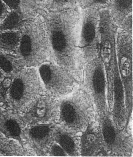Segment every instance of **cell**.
Returning <instances> with one entry per match:
<instances>
[{
  "mask_svg": "<svg viewBox=\"0 0 133 157\" xmlns=\"http://www.w3.org/2000/svg\"><path fill=\"white\" fill-rule=\"evenodd\" d=\"M26 125L52 124L58 121L59 108L57 98L42 94L32 102L22 112Z\"/></svg>",
  "mask_w": 133,
  "mask_h": 157,
  "instance_id": "30bf717a",
  "label": "cell"
},
{
  "mask_svg": "<svg viewBox=\"0 0 133 157\" xmlns=\"http://www.w3.org/2000/svg\"><path fill=\"white\" fill-rule=\"evenodd\" d=\"M51 59L76 75L82 68L78 50L81 13L75 8L53 11L43 17Z\"/></svg>",
  "mask_w": 133,
  "mask_h": 157,
  "instance_id": "6da1fadb",
  "label": "cell"
},
{
  "mask_svg": "<svg viewBox=\"0 0 133 157\" xmlns=\"http://www.w3.org/2000/svg\"><path fill=\"white\" fill-rule=\"evenodd\" d=\"M75 134L59 125H55L53 133L55 142L61 146L68 156H78L80 155V140Z\"/></svg>",
  "mask_w": 133,
  "mask_h": 157,
  "instance_id": "9a60e30c",
  "label": "cell"
},
{
  "mask_svg": "<svg viewBox=\"0 0 133 157\" xmlns=\"http://www.w3.org/2000/svg\"><path fill=\"white\" fill-rule=\"evenodd\" d=\"M2 113V112H1V111L0 110V114H1V113Z\"/></svg>",
  "mask_w": 133,
  "mask_h": 157,
  "instance_id": "83f0119b",
  "label": "cell"
},
{
  "mask_svg": "<svg viewBox=\"0 0 133 157\" xmlns=\"http://www.w3.org/2000/svg\"><path fill=\"white\" fill-rule=\"evenodd\" d=\"M107 80V103L112 118L119 129L123 130L128 118L125 105L124 86L118 65L106 72Z\"/></svg>",
  "mask_w": 133,
  "mask_h": 157,
  "instance_id": "9c48e42d",
  "label": "cell"
},
{
  "mask_svg": "<svg viewBox=\"0 0 133 157\" xmlns=\"http://www.w3.org/2000/svg\"><path fill=\"white\" fill-rule=\"evenodd\" d=\"M28 154L18 143L9 138L0 137V155H25Z\"/></svg>",
  "mask_w": 133,
  "mask_h": 157,
  "instance_id": "ffe728a7",
  "label": "cell"
},
{
  "mask_svg": "<svg viewBox=\"0 0 133 157\" xmlns=\"http://www.w3.org/2000/svg\"><path fill=\"white\" fill-rule=\"evenodd\" d=\"M82 74L83 89L91 97L99 118L108 114L105 67L98 56L85 63Z\"/></svg>",
  "mask_w": 133,
  "mask_h": 157,
  "instance_id": "5b68a950",
  "label": "cell"
},
{
  "mask_svg": "<svg viewBox=\"0 0 133 157\" xmlns=\"http://www.w3.org/2000/svg\"><path fill=\"white\" fill-rule=\"evenodd\" d=\"M112 0H81L82 9H95L98 10L107 9Z\"/></svg>",
  "mask_w": 133,
  "mask_h": 157,
  "instance_id": "44dd1931",
  "label": "cell"
},
{
  "mask_svg": "<svg viewBox=\"0 0 133 157\" xmlns=\"http://www.w3.org/2000/svg\"><path fill=\"white\" fill-rule=\"evenodd\" d=\"M22 68L17 55L0 50V69L6 75H13Z\"/></svg>",
  "mask_w": 133,
  "mask_h": 157,
  "instance_id": "ac0fdd59",
  "label": "cell"
},
{
  "mask_svg": "<svg viewBox=\"0 0 133 157\" xmlns=\"http://www.w3.org/2000/svg\"><path fill=\"white\" fill-rule=\"evenodd\" d=\"M107 9L117 27L127 17L133 14V0H112Z\"/></svg>",
  "mask_w": 133,
  "mask_h": 157,
  "instance_id": "2e32d148",
  "label": "cell"
},
{
  "mask_svg": "<svg viewBox=\"0 0 133 157\" xmlns=\"http://www.w3.org/2000/svg\"><path fill=\"white\" fill-rule=\"evenodd\" d=\"M54 127L53 124L29 126L24 130L23 140L35 154L39 155L48 154L50 147L55 142Z\"/></svg>",
  "mask_w": 133,
  "mask_h": 157,
  "instance_id": "7c38bea8",
  "label": "cell"
},
{
  "mask_svg": "<svg viewBox=\"0 0 133 157\" xmlns=\"http://www.w3.org/2000/svg\"><path fill=\"white\" fill-rule=\"evenodd\" d=\"M48 154L53 156H67L68 155L58 144L54 142L50 147Z\"/></svg>",
  "mask_w": 133,
  "mask_h": 157,
  "instance_id": "cb8c5ba5",
  "label": "cell"
},
{
  "mask_svg": "<svg viewBox=\"0 0 133 157\" xmlns=\"http://www.w3.org/2000/svg\"><path fill=\"white\" fill-rule=\"evenodd\" d=\"M99 120L97 129L105 152L112 156H131L133 140L131 136L116 126L109 114L99 118Z\"/></svg>",
  "mask_w": 133,
  "mask_h": 157,
  "instance_id": "ba28073f",
  "label": "cell"
},
{
  "mask_svg": "<svg viewBox=\"0 0 133 157\" xmlns=\"http://www.w3.org/2000/svg\"><path fill=\"white\" fill-rule=\"evenodd\" d=\"M7 7L2 0H0V24L9 13Z\"/></svg>",
  "mask_w": 133,
  "mask_h": 157,
  "instance_id": "484cf974",
  "label": "cell"
},
{
  "mask_svg": "<svg viewBox=\"0 0 133 157\" xmlns=\"http://www.w3.org/2000/svg\"><path fill=\"white\" fill-rule=\"evenodd\" d=\"M82 132L80 139V155L82 156H97L101 152L104 151L97 128H94L92 125Z\"/></svg>",
  "mask_w": 133,
  "mask_h": 157,
  "instance_id": "5bb4252c",
  "label": "cell"
},
{
  "mask_svg": "<svg viewBox=\"0 0 133 157\" xmlns=\"http://www.w3.org/2000/svg\"><path fill=\"white\" fill-rule=\"evenodd\" d=\"M17 56L22 68L39 67L51 59V53L43 19L25 21L20 28Z\"/></svg>",
  "mask_w": 133,
  "mask_h": 157,
  "instance_id": "3957f363",
  "label": "cell"
},
{
  "mask_svg": "<svg viewBox=\"0 0 133 157\" xmlns=\"http://www.w3.org/2000/svg\"><path fill=\"white\" fill-rule=\"evenodd\" d=\"M116 52L120 74L123 86H133V35L118 28L116 33Z\"/></svg>",
  "mask_w": 133,
  "mask_h": 157,
  "instance_id": "8fae6325",
  "label": "cell"
},
{
  "mask_svg": "<svg viewBox=\"0 0 133 157\" xmlns=\"http://www.w3.org/2000/svg\"><path fill=\"white\" fill-rule=\"evenodd\" d=\"M59 108V126L75 134L93 125L97 115L92 100L83 88L61 98Z\"/></svg>",
  "mask_w": 133,
  "mask_h": 157,
  "instance_id": "277c9868",
  "label": "cell"
},
{
  "mask_svg": "<svg viewBox=\"0 0 133 157\" xmlns=\"http://www.w3.org/2000/svg\"><path fill=\"white\" fill-rule=\"evenodd\" d=\"M25 125L22 116L11 113L0 114V132L7 138L21 142Z\"/></svg>",
  "mask_w": 133,
  "mask_h": 157,
  "instance_id": "4fadbf2b",
  "label": "cell"
},
{
  "mask_svg": "<svg viewBox=\"0 0 133 157\" xmlns=\"http://www.w3.org/2000/svg\"><path fill=\"white\" fill-rule=\"evenodd\" d=\"M118 28L127 33L133 35V14L126 17Z\"/></svg>",
  "mask_w": 133,
  "mask_h": 157,
  "instance_id": "603a6c76",
  "label": "cell"
},
{
  "mask_svg": "<svg viewBox=\"0 0 133 157\" xmlns=\"http://www.w3.org/2000/svg\"><path fill=\"white\" fill-rule=\"evenodd\" d=\"M2 1L12 10H19L21 0H2Z\"/></svg>",
  "mask_w": 133,
  "mask_h": 157,
  "instance_id": "d4e9b609",
  "label": "cell"
},
{
  "mask_svg": "<svg viewBox=\"0 0 133 157\" xmlns=\"http://www.w3.org/2000/svg\"><path fill=\"white\" fill-rule=\"evenodd\" d=\"M38 70L45 91L56 98L70 94L78 84L76 75L51 59L40 65Z\"/></svg>",
  "mask_w": 133,
  "mask_h": 157,
  "instance_id": "8992f818",
  "label": "cell"
},
{
  "mask_svg": "<svg viewBox=\"0 0 133 157\" xmlns=\"http://www.w3.org/2000/svg\"><path fill=\"white\" fill-rule=\"evenodd\" d=\"M80 1L81 0H49L54 7L57 8L55 11L72 9L70 7H72L73 8V6L80 4Z\"/></svg>",
  "mask_w": 133,
  "mask_h": 157,
  "instance_id": "7402d4cb",
  "label": "cell"
},
{
  "mask_svg": "<svg viewBox=\"0 0 133 157\" xmlns=\"http://www.w3.org/2000/svg\"><path fill=\"white\" fill-rule=\"evenodd\" d=\"M7 104L14 111L22 113L34 100L45 92L38 70L24 67L13 75H6L0 84Z\"/></svg>",
  "mask_w": 133,
  "mask_h": 157,
  "instance_id": "7a4b0ae2",
  "label": "cell"
},
{
  "mask_svg": "<svg viewBox=\"0 0 133 157\" xmlns=\"http://www.w3.org/2000/svg\"><path fill=\"white\" fill-rule=\"evenodd\" d=\"M82 10L78 50L80 62L83 65L99 55L100 10L95 9Z\"/></svg>",
  "mask_w": 133,
  "mask_h": 157,
  "instance_id": "52a82bcc",
  "label": "cell"
},
{
  "mask_svg": "<svg viewBox=\"0 0 133 157\" xmlns=\"http://www.w3.org/2000/svg\"><path fill=\"white\" fill-rule=\"evenodd\" d=\"M25 21L20 10H13L0 24V30H19Z\"/></svg>",
  "mask_w": 133,
  "mask_h": 157,
  "instance_id": "d6986e66",
  "label": "cell"
},
{
  "mask_svg": "<svg viewBox=\"0 0 133 157\" xmlns=\"http://www.w3.org/2000/svg\"><path fill=\"white\" fill-rule=\"evenodd\" d=\"M6 75L2 71V69H0V84H1V82H2V81H3Z\"/></svg>",
  "mask_w": 133,
  "mask_h": 157,
  "instance_id": "4316f807",
  "label": "cell"
},
{
  "mask_svg": "<svg viewBox=\"0 0 133 157\" xmlns=\"http://www.w3.org/2000/svg\"><path fill=\"white\" fill-rule=\"evenodd\" d=\"M20 40L19 30H0V50L17 55Z\"/></svg>",
  "mask_w": 133,
  "mask_h": 157,
  "instance_id": "e0dca14e",
  "label": "cell"
}]
</instances>
